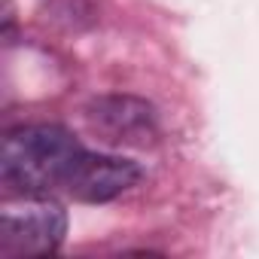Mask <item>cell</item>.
Masks as SVG:
<instances>
[{
    "label": "cell",
    "instance_id": "obj_2",
    "mask_svg": "<svg viewBox=\"0 0 259 259\" xmlns=\"http://www.w3.org/2000/svg\"><path fill=\"white\" fill-rule=\"evenodd\" d=\"M67 232V213L46 195H25L22 207H7L0 220V256H46L55 253Z\"/></svg>",
    "mask_w": 259,
    "mask_h": 259
},
{
    "label": "cell",
    "instance_id": "obj_3",
    "mask_svg": "<svg viewBox=\"0 0 259 259\" xmlns=\"http://www.w3.org/2000/svg\"><path fill=\"white\" fill-rule=\"evenodd\" d=\"M85 119L104 141L147 147L159 135L156 107L135 95H101L85 107Z\"/></svg>",
    "mask_w": 259,
    "mask_h": 259
},
{
    "label": "cell",
    "instance_id": "obj_1",
    "mask_svg": "<svg viewBox=\"0 0 259 259\" xmlns=\"http://www.w3.org/2000/svg\"><path fill=\"white\" fill-rule=\"evenodd\" d=\"M82 156L79 141L61 125H22L4 138L0 180L13 195H49L64 186L70 168Z\"/></svg>",
    "mask_w": 259,
    "mask_h": 259
},
{
    "label": "cell",
    "instance_id": "obj_4",
    "mask_svg": "<svg viewBox=\"0 0 259 259\" xmlns=\"http://www.w3.org/2000/svg\"><path fill=\"white\" fill-rule=\"evenodd\" d=\"M141 180V165L122 156H101V153H85L76 159L70 168L64 189L85 204H104L132 189Z\"/></svg>",
    "mask_w": 259,
    "mask_h": 259
}]
</instances>
